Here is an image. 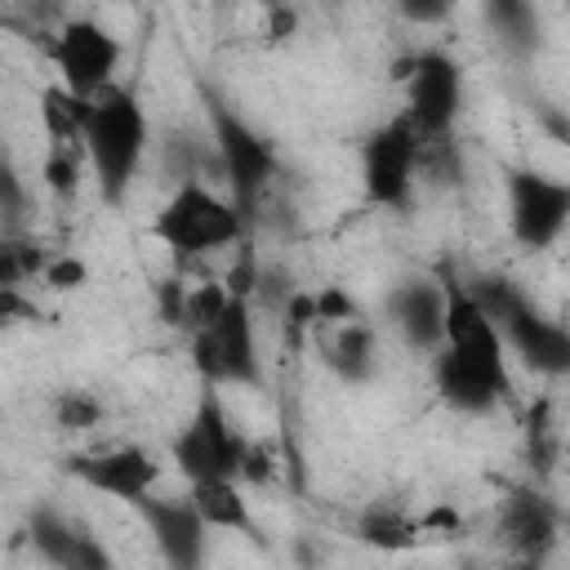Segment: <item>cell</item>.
I'll return each instance as SVG.
<instances>
[{"mask_svg":"<svg viewBox=\"0 0 570 570\" xmlns=\"http://www.w3.org/2000/svg\"><path fill=\"white\" fill-rule=\"evenodd\" d=\"M67 476H76L80 485L116 499V503H138L147 494H156L165 468L151 450L142 445H107V450H80V454H67L62 459Z\"/></svg>","mask_w":570,"mask_h":570,"instance_id":"7c38bea8","label":"cell"},{"mask_svg":"<svg viewBox=\"0 0 570 570\" xmlns=\"http://www.w3.org/2000/svg\"><path fill=\"white\" fill-rule=\"evenodd\" d=\"M485 22L494 31V40L512 53V58H530L539 49V13L521 0H494L485 4Z\"/></svg>","mask_w":570,"mask_h":570,"instance_id":"ffe728a7","label":"cell"},{"mask_svg":"<svg viewBox=\"0 0 570 570\" xmlns=\"http://www.w3.org/2000/svg\"><path fill=\"white\" fill-rule=\"evenodd\" d=\"M0 191H4V218H9V232H18V218H22V187H18V174H13V169H4Z\"/></svg>","mask_w":570,"mask_h":570,"instance_id":"4316f807","label":"cell"},{"mask_svg":"<svg viewBox=\"0 0 570 570\" xmlns=\"http://www.w3.org/2000/svg\"><path fill=\"white\" fill-rule=\"evenodd\" d=\"M134 512L147 525L165 570H205L209 525L200 521V512L187 494H147L134 503Z\"/></svg>","mask_w":570,"mask_h":570,"instance_id":"4fadbf2b","label":"cell"},{"mask_svg":"<svg viewBox=\"0 0 570 570\" xmlns=\"http://www.w3.org/2000/svg\"><path fill=\"white\" fill-rule=\"evenodd\" d=\"M187 298H191V289L178 276L156 281V307H160V321L169 330H187Z\"/></svg>","mask_w":570,"mask_h":570,"instance_id":"cb8c5ba5","label":"cell"},{"mask_svg":"<svg viewBox=\"0 0 570 570\" xmlns=\"http://www.w3.org/2000/svg\"><path fill=\"white\" fill-rule=\"evenodd\" d=\"M102 401L94 396V392H80V387H67V392H58L53 396V423L62 428V432H89V428H98L102 423Z\"/></svg>","mask_w":570,"mask_h":570,"instance_id":"603a6c76","label":"cell"},{"mask_svg":"<svg viewBox=\"0 0 570 570\" xmlns=\"http://www.w3.org/2000/svg\"><path fill=\"white\" fill-rule=\"evenodd\" d=\"M27 543L53 570H116L111 552L94 539V530L53 503H36L27 512Z\"/></svg>","mask_w":570,"mask_h":570,"instance_id":"5bb4252c","label":"cell"},{"mask_svg":"<svg viewBox=\"0 0 570 570\" xmlns=\"http://www.w3.org/2000/svg\"><path fill=\"white\" fill-rule=\"evenodd\" d=\"M387 321L396 325L401 343L414 352H436L445 338V285L436 272L428 276H401L387 289Z\"/></svg>","mask_w":570,"mask_h":570,"instance_id":"9a60e30c","label":"cell"},{"mask_svg":"<svg viewBox=\"0 0 570 570\" xmlns=\"http://www.w3.org/2000/svg\"><path fill=\"white\" fill-rule=\"evenodd\" d=\"M232 285V281H227ZM254 294L232 285L227 307L200 325L196 334H187V352H191V370L200 379V387H249L263 392L267 387V370H263V352H258V330H254Z\"/></svg>","mask_w":570,"mask_h":570,"instance_id":"5b68a950","label":"cell"},{"mask_svg":"<svg viewBox=\"0 0 570 570\" xmlns=\"http://www.w3.org/2000/svg\"><path fill=\"white\" fill-rule=\"evenodd\" d=\"M40 120L49 142H76L85 147V120H89V98H76L62 85H45L40 89Z\"/></svg>","mask_w":570,"mask_h":570,"instance_id":"44dd1931","label":"cell"},{"mask_svg":"<svg viewBox=\"0 0 570 570\" xmlns=\"http://www.w3.org/2000/svg\"><path fill=\"white\" fill-rule=\"evenodd\" d=\"M245 454L249 441L236 432L218 387H200L191 419L178 428L169 459L187 485H209V481H245Z\"/></svg>","mask_w":570,"mask_h":570,"instance_id":"52a82bcc","label":"cell"},{"mask_svg":"<svg viewBox=\"0 0 570 570\" xmlns=\"http://www.w3.org/2000/svg\"><path fill=\"white\" fill-rule=\"evenodd\" d=\"M401 80H405L401 116L414 125V134L423 142H450L459 107H463V67L454 62V53L428 45L401 62Z\"/></svg>","mask_w":570,"mask_h":570,"instance_id":"9c48e42d","label":"cell"},{"mask_svg":"<svg viewBox=\"0 0 570 570\" xmlns=\"http://www.w3.org/2000/svg\"><path fill=\"white\" fill-rule=\"evenodd\" d=\"M356 539L365 548H379V552H410L428 534H423V521H414L410 512H401L392 503H370L356 517Z\"/></svg>","mask_w":570,"mask_h":570,"instance_id":"d6986e66","label":"cell"},{"mask_svg":"<svg viewBox=\"0 0 570 570\" xmlns=\"http://www.w3.org/2000/svg\"><path fill=\"white\" fill-rule=\"evenodd\" d=\"M120 40L94 22V18H67L49 40V62L58 71V85L76 98H98L107 85H116L120 71Z\"/></svg>","mask_w":570,"mask_h":570,"instance_id":"8fae6325","label":"cell"},{"mask_svg":"<svg viewBox=\"0 0 570 570\" xmlns=\"http://www.w3.org/2000/svg\"><path fill=\"white\" fill-rule=\"evenodd\" d=\"M200 102H205V120H209V138L218 151V169L227 183L232 205L245 214V223H254L272 178H276V147L267 142V134H258L214 85L200 80Z\"/></svg>","mask_w":570,"mask_h":570,"instance_id":"277c9868","label":"cell"},{"mask_svg":"<svg viewBox=\"0 0 570 570\" xmlns=\"http://www.w3.org/2000/svg\"><path fill=\"white\" fill-rule=\"evenodd\" d=\"M85 263L80 258H71V254H62V258H53V263H45V272H40V281L49 285V289H80L85 285Z\"/></svg>","mask_w":570,"mask_h":570,"instance_id":"484cf974","label":"cell"},{"mask_svg":"<svg viewBox=\"0 0 570 570\" xmlns=\"http://www.w3.org/2000/svg\"><path fill=\"white\" fill-rule=\"evenodd\" d=\"M557 508L539 494V490H508V499L499 503V517H494V534L499 543L517 557V561H539L552 552L557 543Z\"/></svg>","mask_w":570,"mask_h":570,"instance_id":"2e32d148","label":"cell"},{"mask_svg":"<svg viewBox=\"0 0 570 570\" xmlns=\"http://www.w3.org/2000/svg\"><path fill=\"white\" fill-rule=\"evenodd\" d=\"M508 232L521 249L539 254L557 245L570 227V178H557L534 165H503Z\"/></svg>","mask_w":570,"mask_h":570,"instance_id":"ba28073f","label":"cell"},{"mask_svg":"<svg viewBox=\"0 0 570 570\" xmlns=\"http://www.w3.org/2000/svg\"><path fill=\"white\" fill-rule=\"evenodd\" d=\"M316 356L338 383L361 387V383H370L379 374V334H374V325L365 316L330 325V330H316Z\"/></svg>","mask_w":570,"mask_h":570,"instance_id":"e0dca14e","label":"cell"},{"mask_svg":"<svg viewBox=\"0 0 570 570\" xmlns=\"http://www.w3.org/2000/svg\"><path fill=\"white\" fill-rule=\"evenodd\" d=\"M151 147V120L138 102L134 85H107L98 98H89L85 120V165L94 174L98 196L120 209L129 200V187L138 178V165Z\"/></svg>","mask_w":570,"mask_h":570,"instance_id":"3957f363","label":"cell"},{"mask_svg":"<svg viewBox=\"0 0 570 570\" xmlns=\"http://www.w3.org/2000/svg\"><path fill=\"white\" fill-rule=\"evenodd\" d=\"M80 160H85V147H76V142H49V156H45V187L53 191L58 205H67V200L76 196Z\"/></svg>","mask_w":570,"mask_h":570,"instance_id":"7402d4cb","label":"cell"},{"mask_svg":"<svg viewBox=\"0 0 570 570\" xmlns=\"http://www.w3.org/2000/svg\"><path fill=\"white\" fill-rule=\"evenodd\" d=\"M249 223L245 214L232 205V196L205 187L200 178H183L169 200L156 209L151 218V236L183 263V258H205L214 249H227L236 240H245Z\"/></svg>","mask_w":570,"mask_h":570,"instance_id":"8992f818","label":"cell"},{"mask_svg":"<svg viewBox=\"0 0 570 570\" xmlns=\"http://www.w3.org/2000/svg\"><path fill=\"white\" fill-rule=\"evenodd\" d=\"M530 116H534V125L552 138V142H566L570 147V107H557V102H548V98H530Z\"/></svg>","mask_w":570,"mask_h":570,"instance_id":"d4e9b609","label":"cell"},{"mask_svg":"<svg viewBox=\"0 0 570 570\" xmlns=\"http://www.w3.org/2000/svg\"><path fill=\"white\" fill-rule=\"evenodd\" d=\"M187 499L196 503L200 521L209 530H227V534H245L254 543H263L258 521L249 512V499L240 494V481H209V485H187Z\"/></svg>","mask_w":570,"mask_h":570,"instance_id":"ac0fdd59","label":"cell"},{"mask_svg":"<svg viewBox=\"0 0 570 570\" xmlns=\"http://www.w3.org/2000/svg\"><path fill=\"white\" fill-rule=\"evenodd\" d=\"M436 276L445 285V338L432 352V392L441 396V405H450L463 419L494 414L512 392L508 347L490 325V316L468 294L463 272L441 263Z\"/></svg>","mask_w":570,"mask_h":570,"instance_id":"6da1fadb","label":"cell"},{"mask_svg":"<svg viewBox=\"0 0 570 570\" xmlns=\"http://www.w3.org/2000/svg\"><path fill=\"white\" fill-rule=\"evenodd\" d=\"M517 570H543L539 561H517Z\"/></svg>","mask_w":570,"mask_h":570,"instance_id":"83f0119b","label":"cell"},{"mask_svg":"<svg viewBox=\"0 0 570 570\" xmlns=\"http://www.w3.org/2000/svg\"><path fill=\"white\" fill-rule=\"evenodd\" d=\"M468 294L499 330L503 347L539 379H570V325L543 312L512 276L499 272H463Z\"/></svg>","mask_w":570,"mask_h":570,"instance_id":"7a4b0ae2","label":"cell"},{"mask_svg":"<svg viewBox=\"0 0 570 570\" xmlns=\"http://www.w3.org/2000/svg\"><path fill=\"white\" fill-rule=\"evenodd\" d=\"M361 191L370 205L379 209H410L414 196V174L423 169V138L414 134V125L405 116H392L383 125H374L361 147Z\"/></svg>","mask_w":570,"mask_h":570,"instance_id":"30bf717a","label":"cell"}]
</instances>
